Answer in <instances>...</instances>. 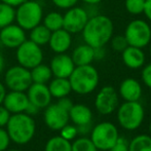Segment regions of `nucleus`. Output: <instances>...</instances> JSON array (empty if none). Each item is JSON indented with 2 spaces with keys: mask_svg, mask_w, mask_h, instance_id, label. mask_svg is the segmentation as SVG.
<instances>
[{
  "mask_svg": "<svg viewBox=\"0 0 151 151\" xmlns=\"http://www.w3.org/2000/svg\"><path fill=\"white\" fill-rule=\"evenodd\" d=\"M114 26L112 20L104 14H96L88 19L81 31L84 43L91 47L105 46L113 36Z\"/></svg>",
  "mask_w": 151,
  "mask_h": 151,
  "instance_id": "nucleus-1",
  "label": "nucleus"
},
{
  "mask_svg": "<svg viewBox=\"0 0 151 151\" xmlns=\"http://www.w3.org/2000/svg\"><path fill=\"white\" fill-rule=\"evenodd\" d=\"M5 127L10 141L19 145L29 143L33 139L36 131L35 121L31 115L25 112L10 115Z\"/></svg>",
  "mask_w": 151,
  "mask_h": 151,
  "instance_id": "nucleus-2",
  "label": "nucleus"
},
{
  "mask_svg": "<svg viewBox=\"0 0 151 151\" xmlns=\"http://www.w3.org/2000/svg\"><path fill=\"white\" fill-rule=\"evenodd\" d=\"M69 81L73 91L79 95H88L96 90L99 84V72L93 66H75L69 76Z\"/></svg>",
  "mask_w": 151,
  "mask_h": 151,
  "instance_id": "nucleus-3",
  "label": "nucleus"
},
{
  "mask_svg": "<svg viewBox=\"0 0 151 151\" xmlns=\"http://www.w3.org/2000/svg\"><path fill=\"white\" fill-rule=\"evenodd\" d=\"M43 19V9L39 2L26 0L16 9L17 24L25 31H30L37 25L41 24Z\"/></svg>",
  "mask_w": 151,
  "mask_h": 151,
  "instance_id": "nucleus-4",
  "label": "nucleus"
},
{
  "mask_svg": "<svg viewBox=\"0 0 151 151\" xmlns=\"http://www.w3.org/2000/svg\"><path fill=\"white\" fill-rule=\"evenodd\" d=\"M144 116H145L144 108L142 104L139 103V101H125L118 108L117 111V119L119 124L123 129L129 131L138 129L143 122Z\"/></svg>",
  "mask_w": 151,
  "mask_h": 151,
  "instance_id": "nucleus-5",
  "label": "nucleus"
},
{
  "mask_svg": "<svg viewBox=\"0 0 151 151\" xmlns=\"http://www.w3.org/2000/svg\"><path fill=\"white\" fill-rule=\"evenodd\" d=\"M123 35L129 45L144 48L151 42V27L146 21L136 19L127 24Z\"/></svg>",
  "mask_w": 151,
  "mask_h": 151,
  "instance_id": "nucleus-6",
  "label": "nucleus"
},
{
  "mask_svg": "<svg viewBox=\"0 0 151 151\" xmlns=\"http://www.w3.org/2000/svg\"><path fill=\"white\" fill-rule=\"evenodd\" d=\"M119 137L117 127L111 122L104 121L91 129V140L96 148L100 150H110Z\"/></svg>",
  "mask_w": 151,
  "mask_h": 151,
  "instance_id": "nucleus-7",
  "label": "nucleus"
},
{
  "mask_svg": "<svg viewBox=\"0 0 151 151\" xmlns=\"http://www.w3.org/2000/svg\"><path fill=\"white\" fill-rule=\"evenodd\" d=\"M16 57L19 65L31 70L43 61V52L41 46L34 43L30 39H26L16 48Z\"/></svg>",
  "mask_w": 151,
  "mask_h": 151,
  "instance_id": "nucleus-8",
  "label": "nucleus"
},
{
  "mask_svg": "<svg viewBox=\"0 0 151 151\" xmlns=\"http://www.w3.org/2000/svg\"><path fill=\"white\" fill-rule=\"evenodd\" d=\"M4 82L10 91H26L33 83L30 70L21 65L12 66L5 72Z\"/></svg>",
  "mask_w": 151,
  "mask_h": 151,
  "instance_id": "nucleus-9",
  "label": "nucleus"
},
{
  "mask_svg": "<svg viewBox=\"0 0 151 151\" xmlns=\"http://www.w3.org/2000/svg\"><path fill=\"white\" fill-rule=\"evenodd\" d=\"M88 19L90 17L86 8L76 5L72 6L63 14V29L71 34L81 33Z\"/></svg>",
  "mask_w": 151,
  "mask_h": 151,
  "instance_id": "nucleus-10",
  "label": "nucleus"
},
{
  "mask_svg": "<svg viewBox=\"0 0 151 151\" xmlns=\"http://www.w3.org/2000/svg\"><path fill=\"white\" fill-rule=\"evenodd\" d=\"M118 105V93L110 86H104L96 96L95 106L98 112L103 115L111 114Z\"/></svg>",
  "mask_w": 151,
  "mask_h": 151,
  "instance_id": "nucleus-11",
  "label": "nucleus"
},
{
  "mask_svg": "<svg viewBox=\"0 0 151 151\" xmlns=\"http://www.w3.org/2000/svg\"><path fill=\"white\" fill-rule=\"evenodd\" d=\"M45 124L52 131H60L69 121V112L58 103L50 104L44 111Z\"/></svg>",
  "mask_w": 151,
  "mask_h": 151,
  "instance_id": "nucleus-12",
  "label": "nucleus"
},
{
  "mask_svg": "<svg viewBox=\"0 0 151 151\" xmlns=\"http://www.w3.org/2000/svg\"><path fill=\"white\" fill-rule=\"evenodd\" d=\"M26 39V31L18 24H10L0 29V42L7 48H17Z\"/></svg>",
  "mask_w": 151,
  "mask_h": 151,
  "instance_id": "nucleus-13",
  "label": "nucleus"
},
{
  "mask_svg": "<svg viewBox=\"0 0 151 151\" xmlns=\"http://www.w3.org/2000/svg\"><path fill=\"white\" fill-rule=\"evenodd\" d=\"M27 97L29 102L37 106L39 109L46 108L52 102V95L45 83H33L27 90Z\"/></svg>",
  "mask_w": 151,
  "mask_h": 151,
  "instance_id": "nucleus-14",
  "label": "nucleus"
},
{
  "mask_svg": "<svg viewBox=\"0 0 151 151\" xmlns=\"http://www.w3.org/2000/svg\"><path fill=\"white\" fill-rule=\"evenodd\" d=\"M50 68L52 70V76L60 78H69L75 68V64L71 56L64 54H57L50 61Z\"/></svg>",
  "mask_w": 151,
  "mask_h": 151,
  "instance_id": "nucleus-15",
  "label": "nucleus"
},
{
  "mask_svg": "<svg viewBox=\"0 0 151 151\" xmlns=\"http://www.w3.org/2000/svg\"><path fill=\"white\" fill-rule=\"evenodd\" d=\"M2 104L10 114L23 113L28 106L29 99L25 91H10L6 93Z\"/></svg>",
  "mask_w": 151,
  "mask_h": 151,
  "instance_id": "nucleus-16",
  "label": "nucleus"
},
{
  "mask_svg": "<svg viewBox=\"0 0 151 151\" xmlns=\"http://www.w3.org/2000/svg\"><path fill=\"white\" fill-rule=\"evenodd\" d=\"M72 44V34L66 31L65 29H59L57 31L52 32L50 34V50L56 54H64L66 52Z\"/></svg>",
  "mask_w": 151,
  "mask_h": 151,
  "instance_id": "nucleus-17",
  "label": "nucleus"
},
{
  "mask_svg": "<svg viewBox=\"0 0 151 151\" xmlns=\"http://www.w3.org/2000/svg\"><path fill=\"white\" fill-rule=\"evenodd\" d=\"M122 62L129 69H139L143 67L146 61L145 52L143 48L136 47V46L129 45L122 52H121Z\"/></svg>",
  "mask_w": 151,
  "mask_h": 151,
  "instance_id": "nucleus-18",
  "label": "nucleus"
},
{
  "mask_svg": "<svg viewBox=\"0 0 151 151\" xmlns=\"http://www.w3.org/2000/svg\"><path fill=\"white\" fill-rule=\"evenodd\" d=\"M119 95L127 102L139 101L142 96V86L135 78H125L119 86Z\"/></svg>",
  "mask_w": 151,
  "mask_h": 151,
  "instance_id": "nucleus-19",
  "label": "nucleus"
},
{
  "mask_svg": "<svg viewBox=\"0 0 151 151\" xmlns=\"http://www.w3.org/2000/svg\"><path fill=\"white\" fill-rule=\"evenodd\" d=\"M71 58L73 60L75 66H84L91 65L93 61V47L86 43L80 44L77 47L74 48L72 52Z\"/></svg>",
  "mask_w": 151,
  "mask_h": 151,
  "instance_id": "nucleus-20",
  "label": "nucleus"
},
{
  "mask_svg": "<svg viewBox=\"0 0 151 151\" xmlns=\"http://www.w3.org/2000/svg\"><path fill=\"white\" fill-rule=\"evenodd\" d=\"M93 113L88 106L83 104H74L69 110V119L73 121L75 125H81L91 122Z\"/></svg>",
  "mask_w": 151,
  "mask_h": 151,
  "instance_id": "nucleus-21",
  "label": "nucleus"
},
{
  "mask_svg": "<svg viewBox=\"0 0 151 151\" xmlns=\"http://www.w3.org/2000/svg\"><path fill=\"white\" fill-rule=\"evenodd\" d=\"M47 86L52 97L57 98V99L67 97L72 91L71 84H70V81L68 78L55 77L52 80H50V84Z\"/></svg>",
  "mask_w": 151,
  "mask_h": 151,
  "instance_id": "nucleus-22",
  "label": "nucleus"
},
{
  "mask_svg": "<svg viewBox=\"0 0 151 151\" xmlns=\"http://www.w3.org/2000/svg\"><path fill=\"white\" fill-rule=\"evenodd\" d=\"M32 82L35 83H45L48 82L52 77V70H50V66L45 65V64H39V65L35 66L30 70Z\"/></svg>",
  "mask_w": 151,
  "mask_h": 151,
  "instance_id": "nucleus-23",
  "label": "nucleus"
},
{
  "mask_svg": "<svg viewBox=\"0 0 151 151\" xmlns=\"http://www.w3.org/2000/svg\"><path fill=\"white\" fill-rule=\"evenodd\" d=\"M50 34L52 32L48 30L43 24H39L33 29L30 30V40L33 41L34 43L38 44L39 46H43L48 44L50 38Z\"/></svg>",
  "mask_w": 151,
  "mask_h": 151,
  "instance_id": "nucleus-24",
  "label": "nucleus"
},
{
  "mask_svg": "<svg viewBox=\"0 0 151 151\" xmlns=\"http://www.w3.org/2000/svg\"><path fill=\"white\" fill-rule=\"evenodd\" d=\"M42 24L50 32L57 31L63 28V14L59 12H48L42 19Z\"/></svg>",
  "mask_w": 151,
  "mask_h": 151,
  "instance_id": "nucleus-25",
  "label": "nucleus"
},
{
  "mask_svg": "<svg viewBox=\"0 0 151 151\" xmlns=\"http://www.w3.org/2000/svg\"><path fill=\"white\" fill-rule=\"evenodd\" d=\"M44 151H72L71 143L61 136L52 137L45 144Z\"/></svg>",
  "mask_w": 151,
  "mask_h": 151,
  "instance_id": "nucleus-26",
  "label": "nucleus"
},
{
  "mask_svg": "<svg viewBox=\"0 0 151 151\" xmlns=\"http://www.w3.org/2000/svg\"><path fill=\"white\" fill-rule=\"evenodd\" d=\"M16 20V8L0 2V29L12 24Z\"/></svg>",
  "mask_w": 151,
  "mask_h": 151,
  "instance_id": "nucleus-27",
  "label": "nucleus"
},
{
  "mask_svg": "<svg viewBox=\"0 0 151 151\" xmlns=\"http://www.w3.org/2000/svg\"><path fill=\"white\" fill-rule=\"evenodd\" d=\"M129 151H151V137L148 135H139L129 144Z\"/></svg>",
  "mask_w": 151,
  "mask_h": 151,
  "instance_id": "nucleus-28",
  "label": "nucleus"
},
{
  "mask_svg": "<svg viewBox=\"0 0 151 151\" xmlns=\"http://www.w3.org/2000/svg\"><path fill=\"white\" fill-rule=\"evenodd\" d=\"M71 149L72 151H98L93 141L86 137L76 139L71 144Z\"/></svg>",
  "mask_w": 151,
  "mask_h": 151,
  "instance_id": "nucleus-29",
  "label": "nucleus"
},
{
  "mask_svg": "<svg viewBox=\"0 0 151 151\" xmlns=\"http://www.w3.org/2000/svg\"><path fill=\"white\" fill-rule=\"evenodd\" d=\"M145 0H125L124 7L129 14L133 16H139L143 14Z\"/></svg>",
  "mask_w": 151,
  "mask_h": 151,
  "instance_id": "nucleus-30",
  "label": "nucleus"
},
{
  "mask_svg": "<svg viewBox=\"0 0 151 151\" xmlns=\"http://www.w3.org/2000/svg\"><path fill=\"white\" fill-rule=\"evenodd\" d=\"M109 42H110V45H111L112 50L117 52H122L123 50L129 46V43H127L124 35L112 36V38L110 39Z\"/></svg>",
  "mask_w": 151,
  "mask_h": 151,
  "instance_id": "nucleus-31",
  "label": "nucleus"
},
{
  "mask_svg": "<svg viewBox=\"0 0 151 151\" xmlns=\"http://www.w3.org/2000/svg\"><path fill=\"white\" fill-rule=\"evenodd\" d=\"M60 131H61V135H60L61 137H63L64 139L68 140V141L73 140L78 135L77 127H74V125H69L68 123L64 127H62Z\"/></svg>",
  "mask_w": 151,
  "mask_h": 151,
  "instance_id": "nucleus-32",
  "label": "nucleus"
},
{
  "mask_svg": "<svg viewBox=\"0 0 151 151\" xmlns=\"http://www.w3.org/2000/svg\"><path fill=\"white\" fill-rule=\"evenodd\" d=\"M129 142L125 139L124 137H118L116 140L115 144L110 148L109 151H129Z\"/></svg>",
  "mask_w": 151,
  "mask_h": 151,
  "instance_id": "nucleus-33",
  "label": "nucleus"
},
{
  "mask_svg": "<svg viewBox=\"0 0 151 151\" xmlns=\"http://www.w3.org/2000/svg\"><path fill=\"white\" fill-rule=\"evenodd\" d=\"M10 143V138L6 129L0 127V151H5Z\"/></svg>",
  "mask_w": 151,
  "mask_h": 151,
  "instance_id": "nucleus-34",
  "label": "nucleus"
},
{
  "mask_svg": "<svg viewBox=\"0 0 151 151\" xmlns=\"http://www.w3.org/2000/svg\"><path fill=\"white\" fill-rule=\"evenodd\" d=\"M55 6L62 9H68V8L75 6L79 0H50Z\"/></svg>",
  "mask_w": 151,
  "mask_h": 151,
  "instance_id": "nucleus-35",
  "label": "nucleus"
},
{
  "mask_svg": "<svg viewBox=\"0 0 151 151\" xmlns=\"http://www.w3.org/2000/svg\"><path fill=\"white\" fill-rule=\"evenodd\" d=\"M142 80L146 86L151 88V64H148L142 70Z\"/></svg>",
  "mask_w": 151,
  "mask_h": 151,
  "instance_id": "nucleus-36",
  "label": "nucleus"
},
{
  "mask_svg": "<svg viewBox=\"0 0 151 151\" xmlns=\"http://www.w3.org/2000/svg\"><path fill=\"white\" fill-rule=\"evenodd\" d=\"M10 117V113L6 110L4 106L0 105V127H3L6 125L8 119Z\"/></svg>",
  "mask_w": 151,
  "mask_h": 151,
  "instance_id": "nucleus-37",
  "label": "nucleus"
},
{
  "mask_svg": "<svg viewBox=\"0 0 151 151\" xmlns=\"http://www.w3.org/2000/svg\"><path fill=\"white\" fill-rule=\"evenodd\" d=\"M58 104L61 106L62 108H64L65 110H67L68 112H69V110L72 108V106L74 105L73 102L71 101V99H69V98H68V96H67V97L60 98V99H59V101H58Z\"/></svg>",
  "mask_w": 151,
  "mask_h": 151,
  "instance_id": "nucleus-38",
  "label": "nucleus"
},
{
  "mask_svg": "<svg viewBox=\"0 0 151 151\" xmlns=\"http://www.w3.org/2000/svg\"><path fill=\"white\" fill-rule=\"evenodd\" d=\"M106 57V50L105 46H100V47H93V58L96 61L103 60Z\"/></svg>",
  "mask_w": 151,
  "mask_h": 151,
  "instance_id": "nucleus-39",
  "label": "nucleus"
},
{
  "mask_svg": "<svg viewBox=\"0 0 151 151\" xmlns=\"http://www.w3.org/2000/svg\"><path fill=\"white\" fill-rule=\"evenodd\" d=\"M77 127V133L80 134V135H86V134L91 133V122L90 123H86V124H81V125H76Z\"/></svg>",
  "mask_w": 151,
  "mask_h": 151,
  "instance_id": "nucleus-40",
  "label": "nucleus"
},
{
  "mask_svg": "<svg viewBox=\"0 0 151 151\" xmlns=\"http://www.w3.org/2000/svg\"><path fill=\"white\" fill-rule=\"evenodd\" d=\"M39 110L40 109L37 107V106L33 105V104H31L30 102H29L28 106H27L26 110H25V113H27V114H29V115L32 116V115H35V114H37Z\"/></svg>",
  "mask_w": 151,
  "mask_h": 151,
  "instance_id": "nucleus-41",
  "label": "nucleus"
},
{
  "mask_svg": "<svg viewBox=\"0 0 151 151\" xmlns=\"http://www.w3.org/2000/svg\"><path fill=\"white\" fill-rule=\"evenodd\" d=\"M143 14L151 22V0H145V6H144Z\"/></svg>",
  "mask_w": 151,
  "mask_h": 151,
  "instance_id": "nucleus-42",
  "label": "nucleus"
},
{
  "mask_svg": "<svg viewBox=\"0 0 151 151\" xmlns=\"http://www.w3.org/2000/svg\"><path fill=\"white\" fill-rule=\"evenodd\" d=\"M25 1H26V0H1V2H3V3H5V4H8V5L12 6V7H18L19 5H21V4Z\"/></svg>",
  "mask_w": 151,
  "mask_h": 151,
  "instance_id": "nucleus-43",
  "label": "nucleus"
},
{
  "mask_svg": "<svg viewBox=\"0 0 151 151\" xmlns=\"http://www.w3.org/2000/svg\"><path fill=\"white\" fill-rule=\"evenodd\" d=\"M5 95H6V88H5V86H4L3 83L0 82V105H1L2 102H3Z\"/></svg>",
  "mask_w": 151,
  "mask_h": 151,
  "instance_id": "nucleus-44",
  "label": "nucleus"
},
{
  "mask_svg": "<svg viewBox=\"0 0 151 151\" xmlns=\"http://www.w3.org/2000/svg\"><path fill=\"white\" fill-rule=\"evenodd\" d=\"M4 67H5V61H4V57L3 55L0 52V74L3 72Z\"/></svg>",
  "mask_w": 151,
  "mask_h": 151,
  "instance_id": "nucleus-45",
  "label": "nucleus"
},
{
  "mask_svg": "<svg viewBox=\"0 0 151 151\" xmlns=\"http://www.w3.org/2000/svg\"><path fill=\"white\" fill-rule=\"evenodd\" d=\"M82 1L86 4H96V5H97V4H99L102 0H82Z\"/></svg>",
  "mask_w": 151,
  "mask_h": 151,
  "instance_id": "nucleus-46",
  "label": "nucleus"
},
{
  "mask_svg": "<svg viewBox=\"0 0 151 151\" xmlns=\"http://www.w3.org/2000/svg\"><path fill=\"white\" fill-rule=\"evenodd\" d=\"M8 151H22V150H19V149H10V150H8Z\"/></svg>",
  "mask_w": 151,
  "mask_h": 151,
  "instance_id": "nucleus-47",
  "label": "nucleus"
},
{
  "mask_svg": "<svg viewBox=\"0 0 151 151\" xmlns=\"http://www.w3.org/2000/svg\"><path fill=\"white\" fill-rule=\"evenodd\" d=\"M149 131H150V133H151V122L149 123Z\"/></svg>",
  "mask_w": 151,
  "mask_h": 151,
  "instance_id": "nucleus-48",
  "label": "nucleus"
},
{
  "mask_svg": "<svg viewBox=\"0 0 151 151\" xmlns=\"http://www.w3.org/2000/svg\"><path fill=\"white\" fill-rule=\"evenodd\" d=\"M149 54H150V58H151V45H150V50H149Z\"/></svg>",
  "mask_w": 151,
  "mask_h": 151,
  "instance_id": "nucleus-49",
  "label": "nucleus"
}]
</instances>
